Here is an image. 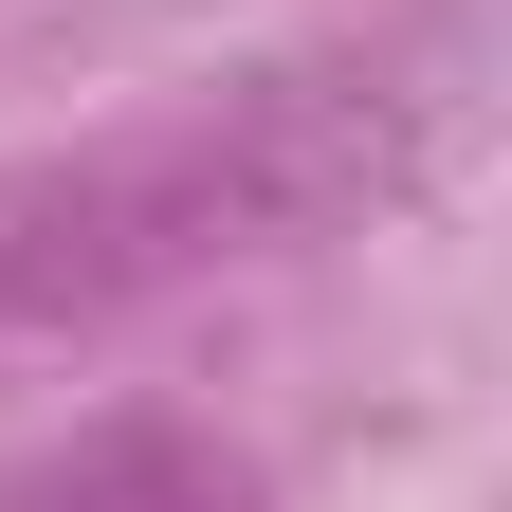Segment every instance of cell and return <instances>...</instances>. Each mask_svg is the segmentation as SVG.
<instances>
[{
	"label": "cell",
	"instance_id": "6da1fadb",
	"mask_svg": "<svg viewBox=\"0 0 512 512\" xmlns=\"http://www.w3.org/2000/svg\"><path fill=\"white\" fill-rule=\"evenodd\" d=\"M293 202H330V165H293L275 147V110L202 128V147H165V165H92V183H55L37 220H0V311H92L128 275H183L202 238H256V220H293Z\"/></svg>",
	"mask_w": 512,
	"mask_h": 512
},
{
	"label": "cell",
	"instance_id": "7a4b0ae2",
	"mask_svg": "<svg viewBox=\"0 0 512 512\" xmlns=\"http://www.w3.org/2000/svg\"><path fill=\"white\" fill-rule=\"evenodd\" d=\"M0 512H256V476L220 439H183V421H92V439L0 476Z\"/></svg>",
	"mask_w": 512,
	"mask_h": 512
}]
</instances>
